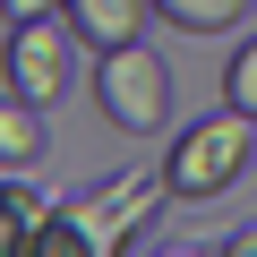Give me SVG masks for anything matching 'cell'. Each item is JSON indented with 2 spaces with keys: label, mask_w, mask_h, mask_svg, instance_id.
I'll use <instances>...</instances> for the list:
<instances>
[{
  "label": "cell",
  "mask_w": 257,
  "mask_h": 257,
  "mask_svg": "<svg viewBox=\"0 0 257 257\" xmlns=\"http://www.w3.org/2000/svg\"><path fill=\"white\" fill-rule=\"evenodd\" d=\"M163 206H180L163 172H111L103 189L52 206L26 257H128V248H155Z\"/></svg>",
  "instance_id": "cell-1"
},
{
  "label": "cell",
  "mask_w": 257,
  "mask_h": 257,
  "mask_svg": "<svg viewBox=\"0 0 257 257\" xmlns=\"http://www.w3.org/2000/svg\"><path fill=\"white\" fill-rule=\"evenodd\" d=\"M248 163H257V120L223 103L214 120L180 128V146H172L163 180H172V197H180V206H206V197H223V189H231Z\"/></svg>",
  "instance_id": "cell-2"
},
{
  "label": "cell",
  "mask_w": 257,
  "mask_h": 257,
  "mask_svg": "<svg viewBox=\"0 0 257 257\" xmlns=\"http://www.w3.org/2000/svg\"><path fill=\"white\" fill-rule=\"evenodd\" d=\"M94 103H103V120L120 128V138H155V128L172 120V69L155 60V43H120V52H103V69H94Z\"/></svg>",
  "instance_id": "cell-3"
},
{
  "label": "cell",
  "mask_w": 257,
  "mask_h": 257,
  "mask_svg": "<svg viewBox=\"0 0 257 257\" xmlns=\"http://www.w3.org/2000/svg\"><path fill=\"white\" fill-rule=\"evenodd\" d=\"M77 26L69 18H35V26H9V43H0V86L26 94V103H60L69 77H77Z\"/></svg>",
  "instance_id": "cell-4"
},
{
  "label": "cell",
  "mask_w": 257,
  "mask_h": 257,
  "mask_svg": "<svg viewBox=\"0 0 257 257\" xmlns=\"http://www.w3.org/2000/svg\"><path fill=\"white\" fill-rule=\"evenodd\" d=\"M146 9H155V0H69V26H77V43L103 60V52H120V43H138Z\"/></svg>",
  "instance_id": "cell-5"
},
{
  "label": "cell",
  "mask_w": 257,
  "mask_h": 257,
  "mask_svg": "<svg viewBox=\"0 0 257 257\" xmlns=\"http://www.w3.org/2000/svg\"><path fill=\"white\" fill-rule=\"evenodd\" d=\"M43 189L26 180V172H9V180H0V257H26L35 248V231H43Z\"/></svg>",
  "instance_id": "cell-6"
},
{
  "label": "cell",
  "mask_w": 257,
  "mask_h": 257,
  "mask_svg": "<svg viewBox=\"0 0 257 257\" xmlns=\"http://www.w3.org/2000/svg\"><path fill=\"white\" fill-rule=\"evenodd\" d=\"M43 163V103L0 94V172H35Z\"/></svg>",
  "instance_id": "cell-7"
},
{
  "label": "cell",
  "mask_w": 257,
  "mask_h": 257,
  "mask_svg": "<svg viewBox=\"0 0 257 257\" xmlns=\"http://www.w3.org/2000/svg\"><path fill=\"white\" fill-rule=\"evenodd\" d=\"M240 9L248 0H155V18L180 35H223V26H240Z\"/></svg>",
  "instance_id": "cell-8"
},
{
  "label": "cell",
  "mask_w": 257,
  "mask_h": 257,
  "mask_svg": "<svg viewBox=\"0 0 257 257\" xmlns=\"http://www.w3.org/2000/svg\"><path fill=\"white\" fill-rule=\"evenodd\" d=\"M223 103H231V111H248V120H257V35H248V43H240V52H231V69H223Z\"/></svg>",
  "instance_id": "cell-9"
},
{
  "label": "cell",
  "mask_w": 257,
  "mask_h": 257,
  "mask_svg": "<svg viewBox=\"0 0 257 257\" xmlns=\"http://www.w3.org/2000/svg\"><path fill=\"white\" fill-rule=\"evenodd\" d=\"M9 26H35V18H69V0H0Z\"/></svg>",
  "instance_id": "cell-10"
},
{
  "label": "cell",
  "mask_w": 257,
  "mask_h": 257,
  "mask_svg": "<svg viewBox=\"0 0 257 257\" xmlns=\"http://www.w3.org/2000/svg\"><path fill=\"white\" fill-rule=\"evenodd\" d=\"M223 257H257V214H248V223H240V231L223 240Z\"/></svg>",
  "instance_id": "cell-11"
}]
</instances>
